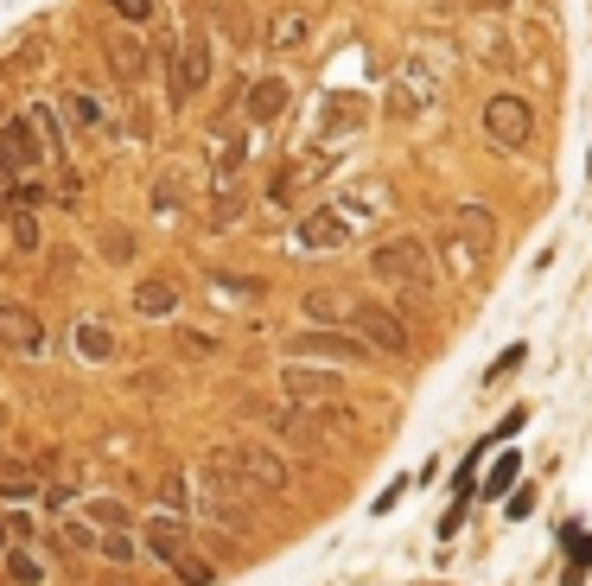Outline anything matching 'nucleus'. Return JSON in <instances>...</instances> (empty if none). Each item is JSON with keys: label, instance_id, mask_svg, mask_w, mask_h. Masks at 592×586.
<instances>
[{"label": "nucleus", "instance_id": "14", "mask_svg": "<svg viewBox=\"0 0 592 586\" xmlns=\"http://www.w3.org/2000/svg\"><path fill=\"white\" fill-rule=\"evenodd\" d=\"M0 160H7L13 172H51V153H45V141H39V128L26 122V109L0 122Z\"/></svg>", "mask_w": 592, "mask_h": 586}, {"label": "nucleus", "instance_id": "21", "mask_svg": "<svg viewBox=\"0 0 592 586\" xmlns=\"http://www.w3.org/2000/svg\"><path fill=\"white\" fill-rule=\"evenodd\" d=\"M0 574H7V586H51V567H45L39 548H7Z\"/></svg>", "mask_w": 592, "mask_h": 586}, {"label": "nucleus", "instance_id": "23", "mask_svg": "<svg viewBox=\"0 0 592 586\" xmlns=\"http://www.w3.org/2000/svg\"><path fill=\"white\" fill-rule=\"evenodd\" d=\"M452 236H459V243H472V249H491V236H497L491 204H459V217H452Z\"/></svg>", "mask_w": 592, "mask_h": 586}, {"label": "nucleus", "instance_id": "1", "mask_svg": "<svg viewBox=\"0 0 592 586\" xmlns=\"http://www.w3.org/2000/svg\"><path fill=\"white\" fill-rule=\"evenodd\" d=\"M363 268H370V281L376 287H395V293H427L433 287V249L421 243L414 230H402V236H382V243L363 255Z\"/></svg>", "mask_w": 592, "mask_h": 586}, {"label": "nucleus", "instance_id": "24", "mask_svg": "<svg viewBox=\"0 0 592 586\" xmlns=\"http://www.w3.org/2000/svg\"><path fill=\"white\" fill-rule=\"evenodd\" d=\"M522 478V453L516 446H503V453L491 459V472H478V497H510Z\"/></svg>", "mask_w": 592, "mask_h": 586}, {"label": "nucleus", "instance_id": "44", "mask_svg": "<svg viewBox=\"0 0 592 586\" xmlns=\"http://www.w3.org/2000/svg\"><path fill=\"white\" fill-rule=\"evenodd\" d=\"M440 7H465V13H510L516 0H440Z\"/></svg>", "mask_w": 592, "mask_h": 586}, {"label": "nucleus", "instance_id": "16", "mask_svg": "<svg viewBox=\"0 0 592 586\" xmlns=\"http://www.w3.org/2000/svg\"><path fill=\"white\" fill-rule=\"evenodd\" d=\"M77 516L96 529V536H109V529H141V510H134L128 497H115V491H83Z\"/></svg>", "mask_w": 592, "mask_h": 586}, {"label": "nucleus", "instance_id": "30", "mask_svg": "<svg viewBox=\"0 0 592 586\" xmlns=\"http://www.w3.org/2000/svg\"><path fill=\"white\" fill-rule=\"evenodd\" d=\"M586 567H592V536L567 523V567H561V586H580V580H586Z\"/></svg>", "mask_w": 592, "mask_h": 586}, {"label": "nucleus", "instance_id": "39", "mask_svg": "<svg viewBox=\"0 0 592 586\" xmlns=\"http://www.w3.org/2000/svg\"><path fill=\"white\" fill-rule=\"evenodd\" d=\"M408 491H414V478H395V485H389V491H382V497H376V504H370V516H389V510H395V504H402V497H408Z\"/></svg>", "mask_w": 592, "mask_h": 586}, {"label": "nucleus", "instance_id": "42", "mask_svg": "<svg viewBox=\"0 0 592 586\" xmlns=\"http://www.w3.org/2000/svg\"><path fill=\"white\" fill-rule=\"evenodd\" d=\"M484 64H491V71H510V64H516V45H503V39H484Z\"/></svg>", "mask_w": 592, "mask_h": 586}, {"label": "nucleus", "instance_id": "31", "mask_svg": "<svg viewBox=\"0 0 592 586\" xmlns=\"http://www.w3.org/2000/svg\"><path fill=\"white\" fill-rule=\"evenodd\" d=\"M478 255H484V249L459 243V236H446V249H440V262H433V268H446V274H459V281H472V274H478Z\"/></svg>", "mask_w": 592, "mask_h": 586}, {"label": "nucleus", "instance_id": "20", "mask_svg": "<svg viewBox=\"0 0 592 586\" xmlns=\"http://www.w3.org/2000/svg\"><path fill=\"white\" fill-rule=\"evenodd\" d=\"M26 122L39 128V141H45V153H51V172H58V166H71V141H64V115L51 109V102H26Z\"/></svg>", "mask_w": 592, "mask_h": 586}, {"label": "nucleus", "instance_id": "26", "mask_svg": "<svg viewBox=\"0 0 592 586\" xmlns=\"http://www.w3.org/2000/svg\"><path fill=\"white\" fill-rule=\"evenodd\" d=\"M71 344H77V364H109V357H115V338H109V325H96V319H77Z\"/></svg>", "mask_w": 592, "mask_h": 586}, {"label": "nucleus", "instance_id": "18", "mask_svg": "<svg viewBox=\"0 0 592 586\" xmlns=\"http://www.w3.org/2000/svg\"><path fill=\"white\" fill-rule=\"evenodd\" d=\"M300 319L312 325V332H344V319H351V293L338 287H312L300 300Z\"/></svg>", "mask_w": 592, "mask_h": 586}, {"label": "nucleus", "instance_id": "17", "mask_svg": "<svg viewBox=\"0 0 592 586\" xmlns=\"http://www.w3.org/2000/svg\"><path fill=\"white\" fill-rule=\"evenodd\" d=\"M287 102H293L287 77H255L249 90H242V115H249L255 128H268V122H281V115H287Z\"/></svg>", "mask_w": 592, "mask_h": 586}, {"label": "nucleus", "instance_id": "38", "mask_svg": "<svg viewBox=\"0 0 592 586\" xmlns=\"http://www.w3.org/2000/svg\"><path fill=\"white\" fill-rule=\"evenodd\" d=\"M522 357H529V344H522V338H516V344H503V351H497V364L484 370V383H497L503 370H516V364H522Z\"/></svg>", "mask_w": 592, "mask_h": 586}, {"label": "nucleus", "instance_id": "7", "mask_svg": "<svg viewBox=\"0 0 592 586\" xmlns=\"http://www.w3.org/2000/svg\"><path fill=\"white\" fill-rule=\"evenodd\" d=\"M211 77H217V45H211V32H191V39H179V51H172V109L198 102L204 90H211Z\"/></svg>", "mask_w": 592, "mask_h": 586}, {"label": "nucleus", "instance_id": "6", "mask_svg": "<svg viewBox=\"0 0 592 586\" xmlns=\"http://www.w3.org/2000/svg\"><path fill=\"white\" fill-rule=\"evenodd\" d=\"M281 357L287 364H370V344L351 332H312V325H300V332L281 338Z\"/></svg>", "mask_w": 592, "mask_h": 586}, {"label": "nucleus", "instance_id": "5", "mask_svg": "<svg viewBox=\"0 0 592 586\" xmlns=\"http://www.w3.org/2000/svg\"><path fill=\"white\" fill-rule=\"evenodd\" d=\"M344 332L370 344V357H408V319L395 313L389 300H351V319Z\"/></svg>", "mask_w": 592, "mask_h": 586}, {"label": "nucleus", "instance_id": "36", "mask_svg": "<svg viewBox=\"0 0 592 586\" xmlns=\"http://www.w3.org/2000/svg\"><path fill=\"white\" fill-rule=\"evenodd\" d=\"M102 7H115V20H121V26H153L160 0H102Z\"/></svg>", "mask_w": 592, "mask_h": 586}, {"label": "nucleus", "instance_id": "34", "mask_svg": "<svg viewBox=\"0 0 592 586\" xmlns=\"http://www.w3.org/2000/svg\"><path fill=\"white\" fill-rule=\"evenodd\" d=\"M172 574H179L185 586H217V574H223V567H217L211 555H198V548H191V555H179V561H172Z\"/></svg>", "mask_w": 592, "mask_h": 586}, {"label": "nucleus", "instance_id": "28", "mask_svg": "<svg viewBox=\"0 0 592 586\" xmlns=\"http://www.w3.org/2000/svg\"><path fill=\"white\" fill-rule=\"evenodd\" d=\"M96 561L134 567V561H141V536H134V529H109V536H96Z\"/></svg>", "mask_w": 592, "mask_h": 586}, {"label": "nucleus", "instance_id": "37", "mask_svg": "<svg viewBox=\"0 0 592 586\" xmlns=\"http://www.w3.org/2000/svg\"><path fill=\"white\" fill-rule=\"evenodd\" d=\"M58 204H64V211H77V204H83V172L77 166H58Z\"/></svg>", "mask_w": 592, "mask_h": 586}, {"label": "nucleus", "instance_id": "10", "mask_svg": "<svg viewBox=\"0 0 592 586\" xmlns=\"http://www.w3.org/2000/svg\"><path fill=\"white\" fill-rule=\"evenodd\" d=\"M134 536H141V555H147L153 567H172L179 555H191V536H198V529H191L185 516L153 510V516H141V529H134Z\"/></svg>", "mask_w": 592, "mask_h": 586}, {"label": "nucleus", "instance_id": "27", "mask_svg": "<svg viewBox=\"0 0 592 586\" xmlns=\"http://www.w3.org/2000/svg\"><path fill=\"white\" fill-rule=\"evenodd\" d=\"M64 109H71V122H77L83 134H102V128H109V102L90 96V90H71V96H64Z\"/></svg>", "mask_w": 592, "mask_h": 586}, {"label": "nucleus", "instance_id": "41", "mask_svg": "<svg viewBox=\"0 0 592 586\" xmlns=\"http://www.w3.org/2000/svg\"><path fill=\"white\" fill-rule=\"evenodd\" d=\"M503 510H510V523H522V516L535 510V485H516L510 497H503Z\"/></svg>", "mask_w": 592, "mask_h": 586}, {"label": "nucleus", "instance_id": "4", "mask_svg": "<svg viewBox=\"0 0 592 586\" xmlns=\"http://www.w3.org/2000/svg\"><path fill=\"white\" fill-rule=\"evenodd\" d=\"M478 128H484V141H491L497 153H529V141H535V102L522 90H497L478 109Z\"/></svg>", "mask_w": 592, "mask_h": 586}, {"label": "nucleus", "instance_id": "2", "mask_svg": "<svg viewBox=\"0 0 592 586\" xmlns=\"http://www.w3.org/2000/svg\"><path fill=\"white\" fill-rule=\"evenodd\" d=\"M217 459H223V465H230V472L242 478V491H249L255 504H261V497H281V491L293 485V459L281 453V446H268V440H242V446H223Z\"/></svg>", "mask_w": 592, "mask_h": 586}, {"label": "nucleus", "instance_id": "22", "mask_svg": "<svg viewBox=\"0 0 592 586\" xmlns=\"http://www.w3.org/2000/svg\"><path fill=\"white\" fill-rule=\"evenodd\" d=\"M134 313H141V319H172V313H179V287H172L166 274H153V281L134 287Z\"/></svg>", "mask_w": 592, "mask_h": 586}, {"label": "nucleus", "instance_id": "33", "mask_svg": "<svg viewBox=\"0 0 592 586\" xmlns=\"http://www.w3.org/2000/svg\"><path fill=\"white\" fill-rule=\"evenodd\" d=\"M160 504H166V516H185L191 523V472H166L160 478Z\"/></svg>", "mask_w": 592, "mask_h": 586}, {"label": "nucleus", "instance_id": "13", "mask_svg": "<svg viewBox=\"0 0 592 586\" xmlns=\"http://www.w3.org/2000/svg\"><path fill=\"white\" fill-rule=\"evenodd\" d=\"M293 249L300 255H332V249H351V223H344L332 204H312V211L293 223Z\"/></svg>", "mask_w": 592, "mask_h": 586}, {"label": "nucleus", "instance_id": "15", "mask_svg": "<svg viewBox=\"0 0 592 586\" xmlns=\"http://www.w3.org/2000/svg\"><path fill=\"white\" fill-rule=\"evenodd\" d=\"M332 172V153H293V160L274 172V185H268V204L274 211H287L293 198H300V185H312V179H325Z\"/></svg>", "mask_w": 592, "mask_h": 586}, {"label": "nucleus", "instance_id": "47", "mask_svg": "<svg viewBox=\"0 0 592 586\" xmlns=\"http://www.w3.org/2000/svg\"><path fill=\"white\" fill-rule=\"evenodd\" d=\"M0 427H7V402H0Z\"/></svg>", "mask_w": 592, "mask_h": 586}, {"label": "nucleus", "instance_id": "8", "mask_svg": "<svg viewBox=\"0 0 592 586\" xmlns=\"http://www.w3.org/2000/svg\"><path fill=\"white\" fill-rule=\"evenodd\" d=\"M332 211L351 223V236H357V230H370V223H382V217L395 211V185L382 179V172H363V179H351V185L332 198Z\"/></svg>", "mask_w": 592, "mask_h": 586}, {"label": "nucleus", "instance_id": "43", "mask_svg": "<svg viewBox=\"0 0 592 586\" xmlns=\"http://www.w3.org/2000/svg\"><path fill=\"white\" fill-rule=\"evenodd\" d=\"M236 217H242V198H217V211H211V230H236Z\"/></svg>", "mask_w": 592, "mask_h": 586}, {"label": "nucleus", "instance_id": "40", "mask_svg": "<svg viewBox=\"0 0 592 586\" xmlns=\"http://www.w3.org/2000/svg\"><path fill=\"white\" fill-rule=\"evenodd\" d=\"M179 351L185 357H217V338L211 332H179Z\"/></svg>", "mask_w": 592, "mask_h": 586}, {"label": "nucleus", "instance_id": "25", "mask_svg": "<svg viewBox=\"0 0 592 586\" xmlns=\"http://www.w3.org/2000/svg\"><path fill=\"white\" fill-rule=\"evenodd\" d=\"M0 211H7V243L20 249V255H39V243H45L39 211H26V204H0Z\"/></svg>", "mask_w": 592, "mask_h": 586}, {"label": "nucleus", "instance_id": "9", "mask_svg": "<svg viewBox=\"0 0 592 586\" xmlns=\"http://www.w3.org/2000/svg\"><path fill=\"white\" fill-rule=\"evenodd\" d=\"M370 128V102L363 96H325V109L312 115V153H325V147H338V141H357V134Z\"/></svg>", "mask_w": 592, "mask_h": 586}, {"label": "nucleus", "instance_id": "11", "mask_svg": "<svg viewBox=\"0 0 592 586\" xmlns=\"http://www.w3.org/2000/svg\"><path fill=\"white\" fill-rule=\"evenodd\" d=\"M45 319L32 313L26 300H0V351H13V357H45Z\"/></svg>", "mask_w": 592, "mask_h": 586}, {"label": "nucleus", "instance_id": "3", "mask_svg": "<svg viewBox=\"0 0 592 586\" xmlns=\"http://www.w3.org/2000/svg\"><path fill=\"white\" fill-rule=\"evenodd\" d=\"M440 102V64L427 58V51H414L402 71L389 77V96H382V115L389 122H421V115Z\"/></svg>", "mask_w": 592, "mask_h": 586}, {"label": "nucleus", "instance_id": "48", "mask_svg": "<svg viewBox=\"0 0 592 586\" xmlns=\"http://www.w3.org/2000/svg\"><path fill=\"white\" fill-rule=\"evenodd\" d=\"M586 172H592V160H586Z\"/></svg>", "mask_w": 592, "mask_h": 586}, {"label": "nucleus", "instance_id": "35", "mask_svg": "<svg viewBox=\"0 0 592 586\" xmlns=\"http://www.w3.org/2000/svg\"><path fill=\"white\" fill-rule=\"evenodd\" d=\"M0 529H7V542L13 548H32V536H39V510H0Z\"/></svg>", "mask_w": 592, "mask_h": 586}, {"label": "nucleus", "instance_id": "19", "mask_svg": "<svg viewBox=\"0 0 592 586\" xmlns=\"http://www.w3.org/2000/svg\"><path fill=\"white\" fill-rule=\"evenodd\" d=\"M242 179H249V141H223L211 160V198H242Z\"/></svg>", "mask_w": 592, "mask_h": 586}, {"label": "nucleus", "instance_id": "32", "mask_svg": "<svg viewBox=\"0 0 592 586\" xmlns=\"http://www.w3.org/2000/svg\"><path fill=\"white\" fill-rule=\"evenodd\" d=\"M58 542L71 548V555H96V529L83 523L77 510H64V516H58Z\"/></svg>", "mask_w": 592, "mask_h": 586}, {"label": "nucleus", "instance_id": "46", "mask_svg": "<svg viewBox=\"0 0 592 586\" xmlns=\"http://www.w3.org/2000/svg\"><path fill=\"white\" fill-rule=\"evenodd\" d=\"M115 71H121V77H141V45H121V51H115Z\"/></svg>", "mask_w": 592, "mask_h": 586}, {"label": "nucleus", "instance_id": "29", "mask_svg": "<svg viewBox=\"0 0 592 586\" xmlns=\"http://www.w3.org/2000/svg\"><path fill=\"white\" fill-rule=\"evenodd\" d=\"M306 32H312V13H306V7H287L281 20H274V32H268V51H293Z\"/></svg>", "mask_w": 592, "mask_h": 586}, {"label": "nucleus", "instance_id": "12", "mask_svg": "<svg viewBox=\"0 0 592 586\" xmlns=\"http://www.w3.org/2000/svg\"><path fill=\"white\" fill-rule=\"evenodd\" d=\"M281 395L287 408H325V402H344V383L332 370H312V364H281Z\"/></svg>", "mask_w": 592, "mask_h": 586}, {"label": "nucleus", "instance_id": "45", "mask_svg": "<svg viewBox=\"0 0 592 586\" xmlns=\"http://www.w3.org/2000/svg\"><path fill=\"white\" fill-rule=\"evenodd\" d=\"M102 249H109L115 262H128V255H134V236H128V230H109V236H102Z\"/></svg>", "mask_w": 592, "mask_h": 586}]
</instances>
